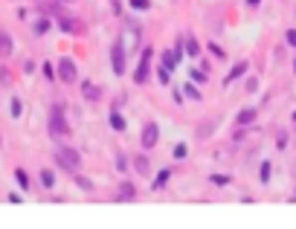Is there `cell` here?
Segmentation results:
<instances>
[{"mask_svg":"<svg viewBox=\"0 0 296 229\" xmlns=\"http://www.w3.org/2000/svg\"><path fill=\"white\" fill-rule=\"evenodd\" d=\"M111 128H114L116 133H122V131H125V128H128V122H125V116L119 114L116 108H114V111H111Z\"/></svg>","mask_w":296,"mask_h":229,"instance_id":"cell-14","label":"cell"},{"mask_svg":"<svg viewBox=\"0 0 296 229\" xmlns=\"http://www.w3.org/2000/svg\"><path fill=\"white\" fill-rule=\"evenodd\" d=\"M291 119H294V122H296V111H294V116H291Z\"/></svg>","mask_w":296,"mask_h":229,"instance_id":"cell-38","label":"cell"},{"mask_svg":"<svg viewBox=\"0 0 296 229\" xmlns=\"http://www.w3.org/2000/svg\"><path fill=\"white\" fill-rule=\"evenodd\" d=\"M247 70H250V61H247V58H244V61H238V64H235V67L230 70V73H227V79H224V87H230V84L235 82V79H241Z\"/></svg>","mask_w":296,"mask_h":229,"instance_id":"cell-8","label":"cell"},{"mask_svg":"<svg viewBox=\"0 0 296 229\" xmlns=\"http://www.w3.org/2000/svg\"><path fill=\"white\" fill-rule=\"evenodd\" d=\"M171 154H174V160H186V157H189V145H186V142H177Z\"/></svg>","mask_w":296,"mask_h":229,"instance_id":"cell-27","label":"cell"},{"mask_svg":"<svg viewBox=\"0 0 296 229\" xmlns=\"http://www.w3.org/2000/svg\"><path fill=\"white\" fill-rule=\"evenodd\" d=\"M209 183H212V186H230L232 177H227V174H212V177H209Z\"/></svg>","mask_w":296,"mask_h":229,"instance_id":"cell-29","label":"cell"},{"mask_svg":"<svg viewBox=\"0 0 296 229\" xmlns=\"http://www.w3.org/2000/svg\"><path fill=\"white\" fill-rule=\"evenodd\" d=\"M73 183H76L82 192H93V180H90V177H84V174H79V171L73 174Z\"/></svg>","mask_w":296,"mask_h":229,"instance_id":"cell-19","label":"cell"},{"mask_svg":"<svg viewBox=\"0 0 296 229\" xmlns=\"http://www.w3.org/2000/svg\"><path fill=\"white\" fill-rule=\"evenodd\" d=\"M183 96H189L192 102H200V99H203V96H200V90L195 87V82H186V87H183Z\"/></svg>","mask_w":296,"mask_h":229,"instance_id":"cell-22","label":"cell"},{"mask_svg":"<svg viewBox=\"0 0 296 229\" xmlns=\"http://www.w3.org/2000/svg\"><path fill=\"white\" fill-rule=\"evenodd\" d=\"M285 41H288V44L296 49V29H288V32H285Z\"/></svg>","mask_w":296,"mask_h":229,"instance_id":"cell-33","label":"cell"},{"mask_svg":"<svg viewBox=\"0 0 296 229\" xmlns=\"http://www.w3.org/2000/svg\"><path fill=\"white\" fill-rule=\"evenodd\" d=\"M186 73H189V82H195V84L209 82V73H206V70H200V67H192V70H186Z\"/></svg>","mask_w":296,"mask_h":229,"instance_id":"cell-15","label":"cell"},{"mask_svg":"<svg viewBox=\"0 0 296 229\" xmlns=\"http://www.w3.org/2000/svg\"><path fill=\"white\" fill-rule=\"evenodd\" d=\"M157 142H160V125H157V122H146V125H143V133H140V145L146 148V151H151Z\"/></svg>","mask_w":296,"mask_h":229,"instance_id":"cell-6","label":"cell"},{"mask_svg":"<svg viewBox=\"0 0 296 229\" xmlns=\"http://www.w3.org/2000/svg\"><path fill=\"white\" fill-rule=\"evenodd\" d=\"M114 165L119 168V171H128V157H125V154H116V157H114Z\"/></svg>","mask_w":296,"mask_h":229,"instance_id":"cell-30","label":"cell"},{"mask_svg":"<svg viewBox=\"0 0 296 229\" xmlns=\"http://www.w3.org/2000/svg\"><path fill=\"white\" fill-rule=\"evenodd\" d=\"M82 96L87 99V102H96V99H99V87L93 82H82Z\"/></svg>","mask_w":296,"mask_h":229,"instance_id":"cell-16","label":"cell"},{"mask_svg":"<svg viewBox=\"0 0 296 229\" xmlns=\"http://www.w3.org/2000/svg\"><path fill=\"white\" fill-rule=\"evenodd\" d=\"M256 119H259V111H256V108H241L238 116H235V125H241V128H244V125H253Z\"/></svg>","mask_w":296,"mask_h":229,"instance_id":"cell-9","label":"cell"},{"mask_svg":"<svg viewBox=\"0 0 296 229\" xmlns=\"http://www.w3.org/2000/svg\"><path fill=\"white\" fill-rule=\"evenodd\" d=\"M9 111H12V119H20V114H23V102L17 96H12V105H9Z\"/></svg>","mask_w":296,"mask_h":229,"instance_id":"cell-24","label":"cell"},{"mask_svg":"<svg viewBox=\"0 0 296 229\" xmlns=\"http://www.w3.org/2000/svg\"><path fill=\"white\" fill-rule=\"evenodd\" d=\"M41 186H44V189H52V186H55V171H52V168H41Z\"/></svg>","mask_w":296,"mask_h":229,"instance_id":"cell-20","label":"cell"},{"mask_svg":"<svg viewBox=\"0 0 296 229\" xmlns=\"http://www.w3.org/2000/svg\"><path fill=\"white\" fill-rule=\"evenodd\" d=\"M291 200H294V203H296V195H294V197H291Z\"/></svg>","mask_w":296,"mask_h":229,"instance_id":"cell-40","label":"cell"},{"mask_svg":"<svg viewBox=\"0 0 296 229\" xmlns=\"http://www.w3.org/2000/svg\"><path fill=\"white\" fill-rule=\"evenodd\" d=\"M55 79H58V82H64V84L76 82V79H79V67H76V61L64 55V58L58 61V67H55Z\"/></svg>","mask_w":296,"mask_h":229,"instance_id":"cell-5","label":"cell"},{"mask_svg":"<svg viewBox=\"0 0 296 229\" xmlns=\"http://www.w3.org/2000/svg\"><path fill=\"white\" fill-rule=\"evenodd\" d=\"M256 90H259V79H250L247 82V93H256Z\"/></svg>","mask_w":296,"mask_h":229,"instance_id":"cell-35","label":"cell"},{"mask_svg":"<svg viewBox=\"0 0 296 229\" xmlns=\"http://www.w3.org/2000/svg\"><path fill=\"white\" fill-rule=\"evenodd\" d=\"M49 29H52V20H49V17H38V20L32 23V32L35 35H47Z\"/></svg>","mask_w":296,"mask_h":229,"instance_id":"cell-18","label":"cell"},{"mask_svg":"<svg viewBox=\"0 0 296 229\" xmlns=\"http://www.w3.org/2000/svg\"><path fill=\"white\" fill-rule=\"evenodd\" d=\"M183 52H186V55H192V58H197V55H200V44H197V38L192 32L186 35V38H183Z\"/></svg>","mask_w":296,"mask_h":229,"instance_id":"cell-13","label":"cell"},{"mask_svg":"<svg viewBox=\"0 0 296 229\" xmlns=\"http://www.w3.org/2000/svg\"><path fill=\"white\" fill-rule=\"evenodd\" d=\"M15 180H17V186H20V189H23V192H26V189H29V174H26V171H23V168H15Z\"/></svg>","mask_w":296,"mask_h":229,"instance_id":"cell-23","label":"cell"},{"mask_svg":"<svg viewBox=\"0 0 296 229\" xmlns=\"http://www.w3.org/2000/svg\"><path fill=\"white\" fill-rule=\"evenodd\" d=\"M131 163H134V168H137L140 174H148V171H151V165H148V157H140V154H137Z\"/></svg>","mask_w":296,"mask_h":229,"instance_id":"cell-21","label":"cell"},{"mask_svg":"<svg viewBox=\"0 0 296 229\" xmlns=\"http://www.w3.org/2000/svg\"><path fill=\"white\" fill-rule=\"evenodd\" d=\"M140 35H143V29H140L134 20H128V23H125V32L119 35V41H122L125 49L131 52V49H140Z\"/></svg>","mask_w":296,"mask_h":229,"instance_id":"cell-7","label":"cell"},{"mask_svg":"<svg viewBox=\"0 0 296 229\" xmlns=\"http://www.w3.org/2000/svg\"><path fill=\"white\" fill-rule=\"evenodd\" d=\"M134 197H137V186H134V183H119V192H116V200H119V203H122V200H134Z\"/></svg>","mask_w":296,"mask_h":229,"instance_id":"cell-11","label":"cell"},{"mask_svg":"<svg viewBox=\"0 0 296 229\" xmlns=\"http://www.w3.org/2000/svg\"><path fill=\"white\" fill-rule=\"evenodd\" d=\"M151 58H154V49L151 47H143L140 52V64L134 70V84H146L151 79Z\"/></svg>","mask_w":296,"mask_h":229,"instance_id":"cell-3","label":"cell"},{"mask_svg":"<svg viewBox=\"0 0 296 229\" xmlns=\"http://www.w3.org/2000/svg\"><path fill=\"white\" fill-rule=\"evenodd\" d=\"M270 174H273V163H267V160H264V163H262V171H259V180H262V183H270Z\"/></svg>","mask_w":296,"mask_h":229,"instance_id":"cell-25","label":"cell"},{"mask_svg":"<svg viewBox=\"0 0 296 229\" xmlns=\"http://www.w3.org/2000/svg\"><path fill=\"white\" fill-rule=\"evenodd\" d=\"M157 82H160V84H168V82H171V70H168V67H163V64L157 67Z\"/></svg>","mask_w":296,"mask_h":229,"instance_id":"cell-26","label":"cell"},{"mask_svg":"<svg viewBox=\"0 0 296 229\" xmlns=\"http://www.w3.org/2000/svg\"><path fill=\"white\" fill-rule=\"evenodd\" d=\"M209 49H212V55H215V58H227V49H221L218 44H209Z\"/></svg>","mask_w":296,"mask_h":229,"instance_id":"cell-32","label":"cell"},{"mask_svg":"<svg viewBox=\"0 0 296 229\" xmlns=\"http://www.w3.org/2000/svg\"><path fill=\"white\" fill-rule=\"evenodd\" d=\"M15 52V41H12V35L6 32V29H0V58H9Z\"/></svg>","mask_w":296,"mask_h":229,"instance_id":"cell-10","label":"cell"},{"mask_svg":"<svg viewBox=\"0 0 296 229\" xmlns=\"http://www.w3.org/2000/svg\"><path fill=\"white\" fill-rule=\"evenodd\" d=\"M128 6L134 12H146V9H151V0H128Z\"/></svg>","mask_w":296,"mask_h":229,"instance_id":"cell-28","label":"cell"},{"mask_svg":"<svg viewBox=\"0 0 296 229\" xmlns=\"http://www.w3.org/2000/svg\"><path fill=\"white\" fill-rule=\"evenodd\" d=\"M294 73H296V58H294Z\"/></svg>","mask_w":296,"mask_h":229,"instance_id":"cell-39","label":"cell"},{"mask_svg":"<svg viewBox=\"0 0 296 229\" xmlns=\"http://www.w3.org/2000/svg\"><path fill=\"white\" fill-rule=\"evenodd\" d=\"M168 177H171V168H163L157 177H154V183H151V189L154 192H160V189H165V183H168Z\"/></svg>","mask_w":296,"mask_h":229,"instance_id":"cell-17","label":"cell"},{"mask_svg":"<svg viewBox=\"0 0 296 229\" xmlns=\"http://www.w3.org/2000/svg\"><path fill=\"white\" fill-rule=\"evenodd\" d=\"M58 29H61V32H67V35H79V32H82V26H79L76 20L64 17V15H58Z\"/></svg>","mask_w":296,"mask_h":229,"instance_id":"cell-12","label":"cell"},{"mask_svg":"<svg viewBox=\"0 0 296 229\" xmlns=\"http://www.w3.org/2000/svg\"><path fill=\"white\" fill-rule=\"evenodd\" d=\"M41 73H44V76H47L49 82H52V79H55V67L49 64V61H44V64H41Z\"/></svg>","mask_w":296,"mask_h":229,"instance_id":"cell-31","label":"cell"},{"mask_svg":"<svg viewBox=\"0 0 296 229\" xmlns=\"http://www.w3.org/2000/svg\"><path fill=\"white\" fill-rule=\"evenodd\" d=\"M276 145H279V148H285V145H288V133H279V139H276Z\"/></svg>","mask_w":296,"mask_h":229,"instance_id":"cell-36","label":"cell"},{"mask_svg":"<svg viewBox=\"0 0 296 229\" xmlns=\"http://www.w3.org/2000/svg\"><path fill=\"white\" fill-rule=\"evenodd\" d=\"M111 67H114L116 76H122L125 73V67H128V49H125V44L116 38L114 47H111Z\"/></svg>","mask_w":296,"mask_h":229,"instance_id":"cell-4","label":"cell"},{"mask_svg":"<svg viewBox=\"0 0 296 229\" xmlns=\"http://www.w3.org/2000/svg\"><path fill=\"white\" fill-rule=\"evenodd\" d=\"M0 82H3V84L12 82V76H9V70H6V67H0Z\"/></svg>","mask_w":296,"mask_h":229,"instance_id":"cell-34","label":"cell"},{"mask_svg":"<svg viewBox=\"0 0 296 229\" xmlns=\"http://www.w3.org/2000/svg\"><path fill=\"white\" fill-rule=\"evenodd\" d=\"M49 133L52 136H70V122H67L61 105H52L49 108Z\"/></svg>","mask_w":296,"mask_h":229,"instance_id":"cell-2","label":"cell"},{"mask_svg":"<svg viewBox=\"0 0 296 229\" xmlns=\"http://www.w3.org/2000/svg\"><path fill=\"white\" fill-rule=\"evenodd\" d=\"M259 3H262V0H247V6H250V9H256Z\"/></svg>","mask_w":296,"mask_h":229,"instance_id":"cell-37","label":"cell"},{"mask_svg":"<svg viewBox=\"0 0 296 229\" xmlns=\"http://www.w3.org/2000/svg\"><path fill=\"white\" fill-rule=\"evenodd\" d=\"M70 3H76V0H70Z\"/></svg>","mask_w":296,"mask_h":229,"instance_id":"cell-41","label":"cell"},{"mask_svg":"<svg viewBox=\"0 0 296 229\" xmlns=\"http://www.w3.org/2000/svg\"><path fill=\"white\" fill-rule=\"evenodd\" d=\"M52 157H55V165L64 168L67 174H76V171L82 168V154H79L76 148H70V145H58Z\"/></svg>","mask_w":296,"mask_h":229,"instance_id":"cell-1","label":"cell"}]
</instances>
